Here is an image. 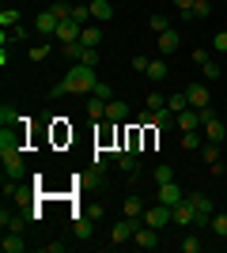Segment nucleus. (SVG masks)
<instances>
[{
    "label": "nucleus",
    "instance_id": "1",
    "mask_svg": "<svg viewBox=\"0 0 227 253\" xmlns=\"http://www.w3.org/2000/svg\"><path fill=\"white\" fill-rule=\"evenodd\" d=\"M95 87H98L95 68L76 61L72 68H68L65 80H61V84H53V95H57V98H65V95H87V91H95Z\"/></svg>",
    "mask_w": 227,
    "mask_h": 253
},
{
    "label": "nucleus",
    "instance_id": "2",
    "mask_svg": "<svg viewBox=\"0 0 227 253\" xmlns=\"http://www.w3.org/2000/svg\"><path fill=\"white\" fill-rule=\"evenodd\" d=\"M144 223H148V227H155V231H163L167 223H174V208L159 201L155 208H148V211H144Z\"/></svg>",
    "mask_w": 227,
    "mask_h": 253
},
{
    "label": "nucleus",
    "instance_id": "3",
    "mask_svg": "<svg viewBox=\"0 0 227 253\" xmlns=\"http://www.w3.org/2000/svg\"><path fill=\"white\" fill-rule=\"evenodd\" d=\"M136 227H140V223L125 215V219H121V223H114V227H110V242H118V246L133 242V234H136Z\"/></svg>",
    "mask_w": 227,
    "mask_h": 253
},
{
    "label": "nucleus",
    "instance_id": "4",
    "mask_svg": "<svg viewBox=\"0 0 227 253\" xmlns=\"http://www.w3.org/2000/svg\"><path fill=\"white\" fill-rule=\"evenodd\" d=\"M80 34H84V27H80V23H76L72 15H68V19H61V23H57V34H53V38H57L61 45H65V42H80Z\"/></svg>",
    "mask_w": 227,
    "mask_h": 253
},
{
    "label": "nucleus",
    "instance_id": "5",
    "mask_svg": "<svg viewBox=\"0 0 227 253\" xmlns=\"http://www.w3.org/2000/svg\"><path fill=\"white\" fill-rule=\"evenodd\" d=\"M189 201H193V208H197V223H208L212 219V211H216V204H212V197L208 193H189Z\"/></svg>",
    "mask_w": 227,
    "mask_h": 253
},
{
    "label": "nucleus",
    "instance_id": "6",
    "mask_svg": "<svg viewBox=\"0 0 227 253\" xmlns=\"http://www.w3.org/2000/svg\"><path fill=\"white\" fill-rule=\"evenodd\" d=\"M174 223H178V227L197 223V208H193V201H189V197H182V201L174 204Z\"/></svg>",
    "mask_w": 227,
    "mask_h": 253
},
{
    "label": "nucleus",
    "instance_id": "7",
    "mask_svg": "<svg viewBox=\"0 0 227 253\" xmlns=\"http://www.w3.org/2000/svg\"><path fill=\"white\" fill-rule=\"evenodd\" d=\"M174 125L182 128V132H193V128H201V110H193V106H185V110H178V117H174Z\"/></svg>",
    "mask_w": 227,
    "mask_h": 253
},
{
    "label": "nucleus",
    "instance_id": "8",
    "mask_svg": "<svg viewBox=\"0 0 227 253\" xmlns=\"http://www.w3.org/2000/svg\"><path fill=\"white\" fill-rule=\"evenodd\" d=\"M57 23H61V19H57L53 11L45 8V11H38V19H34V31L42 34V38H53V34H57Z\"/></svg>",
    "mask_w": 227,
    "mask_h": 253
},
{
    "label": "nucleus",
    "instance_id": "9",
    "mask_svg": "<svg viewBox=\"0 0 227 253\" xmlns=\"http://www.w3.org/2000/svg\"><path fill=\"white\" fill-rule=\"evenodd\" d=\"M4 155V178L8 181H19L23 178V159H19V151H0Z\"/></svg>",
    "mask_w": 227,
    "mask_h": 253
},
{
    "label": "nucleus",
    "instance_id": "10",
    "mask_svg": "<svg viewBox=\"0 0 227 253\" xmlns=\"http://www.w3.org/2000/svg\"><path fill=\"white\" fill-rule=\"evenodd\" d=\"M133 242L140 246V250H155V246H159V231L144 223V227H136V234H133Z\"/></svg>",
    "mask_w": 227,
    "mask_h": 253
},
{
    "label": "nucleus",
    "instance_id": "11",
    "mask_svg": "<svg viewBox=\"0 0 227 253\" xmlns=\"http://www.w3.org/2000/svg\"><path fill=\"white\" fill-rule=\"evenodd\" d=\"M185 98H189L193 110H205V106H208V87L205 84H189V87H185Z\"/></svg>",
    "mask_w": 227,
    "mask_h": 253
},
{
    "label": "nucleus",
    "instance_id": "12",
    "mask_svg": "<svg viewBox=\"0 0 227 253\" xmlns=\"http://www.w3.org/2000/svg\"><path fill=\"white\" fill-rule=\"evenodd\" d=\"M87 8H91V19H95V23H106V19H114V8H110V0H91Z\"/></svg>",
    "mask_w": 227,
    "mask_h": 253
},
{
    "label": "nucleus",
    "instance_id": "13",
    "mask_svg": "<svg viewBox=\"0 0 227 253\" xmlns=\"http://www.w3.org/2000/svg\"><path fill=\"white\" fill-rule=\"evenodd\" d=\"M174 117H178V114H174L171 106H163V110H155V114H151V128H159V132H163V128L174 125Z\"/></svg>",
    "mask_w": 227,
    "mask_h": 253
},
{
    "label": "nucleus",
    "instance_id": "14",
    "mask_svg": "<svg viewBox=\"0 0 227 253\" xmlns=\"http://www.w3.org/2000/svg\"><path fill=\"white\" fill-rule=\"evenodd\" d=\"M182 197H185V193L178 189V181H167V185H159V201H163V204H171V208H174Z\"/></svg>",
    "mask_w": 227,
    "mask_h": 253
},
{
    "label": "nucleus",
    "instance_id": "15",
    "mask_svg": "<svg viewBox=\"0 0 227 253\" xmlns=\"http://www.w3.org/2000/svg\"><path fill=\"white\" fill-rule=\"evenodd\" d=\"M19 148H23V136L11 132V125H4V132H0V151H19Z\"/></svg>",
    "mask_w": 227,
    "mask_h": 253
},
{
    "label": "nucleus",
    "instance_id": "16",
    "mask_svg": "<svg viewBox=\"0 0 227 253\" xmlns=\"http://www.w3.org/2000/svg\"><path fill=\"white\" fill-rule=\"evenodd\" d=\"M205 140H212V144H224V140H227V128H224L220 117H212V121L205 125Z\"/></svg>",
    "mask_w": 227,
    "mask_h": 253
},
{
    "label": "nucleus",
    "instance_id": "17",
    "mask_svg": "<svg viewBox=\"0 0 227 253\" xmlns=\"http://www.w3.org/2000/svg\"><path fill=\"white\" fill-rule=\"evenodd\" d=\"M80 42L91 45V49H98V42H102V31H98V23H87L84 34H80Z\"/></svg>",
    "mask_w": 227,
    "mask_h": 253
},
{
    "label": "nucleus",
    "instance_id": "18",
    "mask_svg": "<svg viewBox=\"0 0 227 253\" xmlns=\"http://www.w3.org/2000/svg\"><path fill=\"white\" fill-rule=\"evenodd\" d=\"M125 117H129V106L118 102V98H110L106 102V121H125Z\"/></svg>",
    "mask_w": 227,
    "mask_h": 253
},
{
    "label": "nucleus",
    "instance_id": "19",
    "mask_svg": "<svg viewBox=\"0 0 227 253\" xmlns=\"http://www.w3.org/2000/svg\"><path fill=\"white\" fill-rule=\"evenodd\" d=\"M87 117H95V121H106V102H102L98 95L87 98Z\"/></svg>",
    "mask_w": 227,
    "mask_h": 253
},
{
    "label": "nucleus",
    "instance_id": "20",
    "mask_svg": "<svg viewBox=\"0 0 227 253\" xmlns=\"http://www.w3.org/2000/svg\"><path fill=\"white\" fill-rule=\"evenodd\" d=\"M0 250H4V253H23V250H27V242H23L19 234L11 231V234H4V242H0Z\"/></svg>",
    "mask_w": 227,
    "mask_h": 253
},
{
    "label": "nucleus",
    "instance_id": "21",
    "mask_svg": "<svg viewBox=\"0 0 227 253\" xmlns=\"http://www.w3.org/2000/svg\"><path fill=\"white\" fill-rule=\"evenodd\" d=\"M197 148H205V136H201V132H182V151H197Z\"/></svg>",
    "mask_w": 227,
    "mask_h": 253
},
{
    "label": "nucleus",
    "instance_id": "22",
    "mask_svg": "<svg viewBox=\"0 0 227 253\" xmlns=\"http://www.w3.org/2000/svg\"><path fill=\"white\" fill-rule=\"evenodd\" d=\"M178 49V31H163L159 34V53H174Z\"/></svg>",
    "mask_w": 227,
    "mask_h": 253
},
{
    "label": "nucleus",
    "instance_id": "23",
    "mask_svg": "<svg viewBox=\"0 0 227 253\" xmlns=\"http://www.w3.org/2000/svg\"><path fill=\"white\" fill-rule=\"evenodd\" d=\"M167 72H171V68H167V61H151V64H148V72H144V76L159 84V80H167Z\"/></svg>",
    "mask_w": 227,
    "mask_h": 253
},
{
    "label": "nucleus",
    "instance_id": "24",
    "mask_svg": "<svg viewBox=\"0 0 227 253\" xmlns=\"http://www.w3.org/2000/svg\"><path fill=\"white\" fill-rule=\"evenodd\" d=\"M125 215H129V219H136V215H144V201H140V197H136V193H133V197H125Z\"/></svg>",
    "mask_w": 227,
    "mask_h": 253
},
{
    "label": "nucleus",
    "instance_id": "25",
    "mask_svg": "<svg viewBox=\"0 0 227 253\" xmlns=\"http://www.w3.org/2000/svg\"><path fill=\"white\" fill-rule=\"evenodd\" d=\"M212 15V4L208 0H193V8H189V19H208Z\"/></svg>",
    "mask_w": 227,
    "mask_h": 253
},
{
    "label": "nucleus",
    "instance_id": "26",
    "mask_svg": "<svg viewBox=\"0 0 227 253\" xmlns=\"http://www.w3.org/2000/svg\"><path fill=\"white\" fill-rule=\"evenodd\" d=\"M118 167L125 170V174H136V170H140V163H136V151H125V155L118 159Z\"/></svg>",
    "mask_w": 227,
    "mask_h": 253
},
{
    "label": "nucleus",
    "instance_id": "27",
    "mask_svg": "<svg viewBox=\"0 0 227 253\" xmlns=\"http://www.w3.org/2000/svg\"><path fill=\"white\" fill-rule=\"evenodd\" d=\"M201 155H205V163H208V167H216V163H220V144L205 140V148H201Z\"/></svg>",
    "mask_w": 227,
    "mask_h": 253
},
{
    "label": "nucleus",
    "instance_id": "28",
    "mask_svg": "<svg viewBox=\"0 0 227 253\" xmlns=\"http://www.w3.org/2000/svg\"><path fill=\"white\" fill-rule=\"evenodd\" d=\"M84 49H87L84 42H65V45H61V53H65L68 61H80V57H84Z\"/></svg>",
    "mask_w": 227,
    "mask_h": 253
},
{
    "label": "nucleus",
    "instance_id": "29",
    "mask_svg": "<svg viewBox=\"0 0 227 253\" xmlns=\"http://www.w3.org/2000/svg\"><path fill=\"white\" fill-rule=\"evenodd\" d=\"M0 27H4V31H8V27H19V11L4 8V11H0Z\"/></svg>",
    "mask_w": 227,
    "mask_h": 253
},
{
    "label": "nucleus",
    "instance_id": "30",
    "mask_svg": "<svg viewBox=\"0 0 227 253\" xmlns=\"http://www.w3.org/2000/svg\"><path fill=\"white\" fill-rule=\"evenodd\" d=\"M148 27H151V31H155V34H163V31H171V19L155 11V15H151V19H148Z\"/></svg>",
    "mask_w": 227,
    "mask_h": 253
},
{
    "label": "nucleus",
    "instance_id": "31",
    "mask_svg": "<svg viewBox=\"0 0 227 253\" xmlns=\"http://www.w3.org/2000/svg\"><path fill=\"white\" fill-rule=\"evenodd\" d=\"M27 57H31V61H45V57H49V42L31 45V49H27Z\"/></svg>",
    "mask_w": 227,
    "mask_h": 253
},
{
    "label": "nucleus",
    "instance_id": "32",
    "mask_svg": "<svg viewBox=\"0 0 227 253\" xmlns=\"http://www.w3.org/2000/svg\"><path fill=\"white\" fill-rule=\"evenodd\" d=\"M208 227H212L220 238H227V215H224V211H220V215H212V219H208Z\"/></svg>",
    "mask_w": 227,
    "mask_h": 253
},
{
    "label": "nucleus",
    "instance_id": "33",
    "mask_svg": "<svg viewBox=\"0 0 227 253\" xmlns=\"http://www.w3.org/2000/svg\"><path fill=\"white\" fill-rule=\"evenodd\" d=\"M0 121H4V125H19L23 117H19V114H15V110H11V106H8V102H4V106H0Z\"/></svg>",
    "mask_w": 227,
    "mask_h": 253
},
{
    "label": "nucleus",
    "instance_id": "34",
    "mask_svg": "<svg viewBox=\"0 0 227 253\" xmlns=\"http://www.w3.org/2000/svg\"><path fill=\"white\" fill-rule=\"evenodd\" d=\"M76 234H80V238H91V234H95V223L80 215V219H76Z\"/></svg>",
    "mask_w": 227,
    "mask_h": 253
},
{
    "label": "nucleus",
    "instance_id": "35",
    "mask_svg": "<svg viewBox=\"0 0 227 253\" xmlns=\"http://www.w3.org/2000/svg\"><path fill=\"white\" fill-rule=\"evenodd\" d=\"M155 181H159V185H167V181H174V170L167 167V163H159V167H155Z\"/></svg>",
    "mask_w": 227,
    "mask_h": 253
},
{
    "label": "nucleus",
    "instance_id": "36",
    "mask_svg": "<svg viewBox=\"0 0 227 253\" xmlns=\"http://www.w3.org/2000/svg\"><path fill=\"white\" fill-rule=\"evenodd\" d=\"M167 106H171L174 114H178V110H185V106H189V98H185V91H178V95H171V98H167Z\"/></svg>",
    "mask_w": 227,
    "mask_h": 253
},
{
    "label": "nucleus",
    "instance_id": "37",
    "mask_svg": "<svg viewBox=\"0 0 227 253\" xmlns=\"http://www.w3.org/2000/svg\"><path fill=\"white\" fill-rule=\"evenodd\" d=\"M178 246H182V253H197V250H201V238H197V234H185Z\"/></svg>",
    "mask_w": 227,
    "mask_h": 253
},
{
    "label": "nucleus",
    "instance_id": "38",
    "mask_svg": "<svg viewBox=\"0 0 227 253\" xmlns=\"http://www.w3.org/2000/svg\"><path fill=\"white\" fill-rule=\"evenodd\" d=\"M72 19L80 23V27H87V19H91V8H80V4H72Z\"/></svg>",
    "mask_w": 227,
    "mask_h": 253
},
{
    "label": "nucleus",
    "instance_id": "39",
    "mask_svg": "<svg viewBox=\"0 0 227 253\" xmlns=\"http://www.w3.org/2000/svg\"><path fill=\"white\" fill-rule=\"evenodd\" d=\"M91 95H98V98H102V102H110V98H114V87L98 80V87H95V91H91Z\"/></svg>",
    "mask_w": 227,
    "mask_h": 253
},
{
    "label": "nucleus",
    "instance_id": "40",
    "mask_svg": "<svg viewBox=\"0 0 227 253\" xmlns=\"http://www.w3.org/2000/svg\"><path fill=\"white\" fill-rule=\"evenodd\" d=\"M4 34H8V42H23V38H27V27L19 23V27H8Z\"/></svg>",
    "mask_w": 227,
    "mask_h": 253
},
{
    "label": "nucleus",
    "instance_id": "41",
    "mask_svg": "<svg viewBox=\"0 0 227 253\" xmlns=\"http://www.w3.org/2000/svg\"><path fill=\"white\" fill-rule=\"evenodd\" d=\"M212 49H216V53H227V31H216V38H212Z\"/></svg>",
    "mask_w": 227,
    "mask_h": 253
},
{
    "label": "nucleus",
    "instance_id": "42",
    "mask_svg": "<svg viewBox=\"0 0 227 253\" xmlns=\"http://www.w3.org/2000/svg\"><path fill=\"white\" fill-rule=\"evenodd\" d=\"M80 64H91V68H95V64H98V49H91V45H87L84 57H80Z\"/></svg>",
    "mask_w": 227,
    "mask_h": 253
},
{
    "label": "nucleus",
    "instance_id": "43",
    "mask_svg": "<svg viewBox=\"0 0 227 253\" xmlns=\"http://www.w3.org/2000/svg\"><path fill=\"white\" fill-rule=\"evenodd\" d=\"M201 68H205V76H208V80H220V64H216V61H205Z\"/></svg>",
    "mask_w": 227,
    "mask_h": 253
},
{
    "label": "nucleus",
    "instance_id": "44",
    "mask_svg": "<svg viewBox=\"0 0 227 253\" xmlns=\"http://www.w3.org/2000/svg\"><path fill=\"white\" fill-rule=\"evenodd\" d=\"M163 106H167V98H163V95H148V110H151V114L163 110Z\"/></svg>",
    "mask_w": 227,
    "mask_h": 253
},
{
    "label": "nucleus",
    "instance_id": "45",
    "mask_svg": "<svg viewBox=\"0 0 227 253\" xmlns=\"http://www.w3.org/2000/svg\"><path fill=\"white\" fill-rule=\"evenodd\" d=\"M148 64H151L148 57H133V68H136V72H148Z\"/></svg>",
    "mask_w": 227,
    "mask_h": 253
},
{
    "label": "nucleus",
    "instance_id": "46",
    "mask_svg": "<svg viewBox=\"0 0 227 253\" xmlns=\"http://www.w3.org/2000/svg\"><path fill=\"white\" fill-rule=\"evenodd\" d=\"M212 117H216V110H212V106H205V110H201V128H205Z\"/></svg>",
    "mask_w": 227,
    "mask_h": 253
},
{
    "label": "nucleus",
    "instance_id": "47",
    "mask_svg": "<svg viewBox=\"0 0 227 253\" xmlns=\"http://www.w3.org/2000/svg\"><path fill=\"white\" fill-rule=\"evenodd\" d=\"M208 61V49H193V64H205Z\"/></svg>",
    "mask_w": 227,
    "mask_h": 253
},
{
    "label": "nucleus",
    "instance_id": "48",
    "mask_svg": "<svg viewBox=\"0 0 227 253\" xmlns=\"http://www.w3.org/2000/svg\"><path fill=\"white\" fill-rule=\"evenodd\" d=\"M174 8H178V11H189V8H193V0H174Z\"/></svg>",
    "mask_w": 227,
    "mask_h": 253
},
{
    "label": "nucleus",
    "instance_id": "49",
    "mask_svg": "<svg viewBox=\"0 0 227 253\" xmlns=\"http://www.w3.org/2000/svg\"><path fill=\"white\" fill-rule=\"evenodd\" d=\"M224 155H227V140H224Z\"/></svg>",
    "mask_w": 227,
    "mask_h": 253
},
{
    "label": "nucleus",
    "instance_id": "50",
    "mask_svg": "<svg viewBox=\"0 0 227 253\" xmlns=\"http://www.w3.org/2000/svg\"><path fill=\"white\" fill-rule=\"evenodd\" d=\"M224 31H227V27H224Z\"/></svg>",
    "mask_w": 227,
    "mask_h": 253
},
{
    "label": "nucleus",
    "instance_id": "51",
    "mask_svg": "<svg viewBox=\"0 0 227 253\" xmlns=\"http://www.w3.org/2000/svg\"><path fill=\"white\" fill-rule=\"evenodd\" d=\"M224 242H227V238H224Z\"/></svg>",
    "mask_w": 227,
    "mask_h": 253
}]
</instances>
